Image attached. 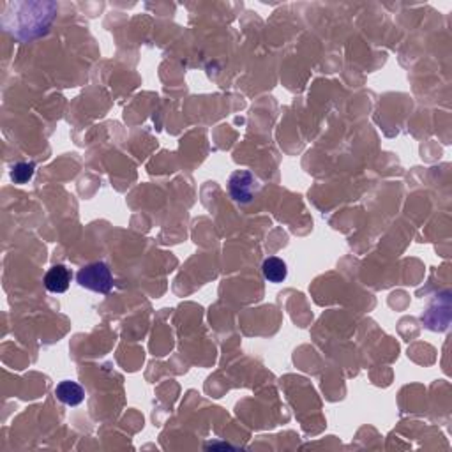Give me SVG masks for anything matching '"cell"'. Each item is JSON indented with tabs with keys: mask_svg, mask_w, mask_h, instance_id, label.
Instances as JSON below:
<instances>
[{
	"mask_svg": "<svg viewBox=\"0 0 452 452\" xmlns=\"http://www.w3.org/2000/svg\"><path fill=\"white\" fill-rule=\"evenodd\" d=\"M261 189V182L249 170H237L228 179V193L239 205H249Z\"/></svg>",
	"mask_w": 452,
	"mask_h": 452,
	"instance_id": "2",
	"label": "cell"
},
{
	"mask_svg": "<svg viewBox=\"0 0 452 452\" xmlns=\"http://www.w3.org/2000/svg\"><path fill=\"white\" fill-rule=\"evenodd\" d=\"M35 165L34 162H18L11 168V179L16 184H27L34 177Z\"/></svg>",
	"mask_w": 452,
	"mask_h": 452,
	"instance_id": "6",
	"label": "cell"
},
{
	"mask_svg": "<svg viewBox=\"0 0 452 452\" xmlns=\"http://www.w3.org/2000/svg\"><path fill=\"white\" fill-rule=\"evenodd\" d=\"M55 396L62 405L66 406H78L83 403L85 391L78 381L64 380L55 387Z\"/></svg>",
	"mask_w": 452,
	"mask_h": 452,
	"instance_id": "4",
	"label": "cell"
},
{
	"mask_svg": "<svg viewBox=\"0 0 452 452\" xmlns=\"http://www.w3.org/2000/svg\"><path fill=\"white\" fill-rule=\"evenodd\" d=\"M71 285V270L66 265H53L44 274V286L52 293L67 292Z\"/></svg>",
	"mask_w": 452,
	"mask_h": 452,
	"instance_id": "3",
	"label": "cell"
},
{
	"mask_svg": "<svg viewBox=\"0 0 452 452\" xmlns=\"http://www.w3.org/2000/svg\"><path fill=\"white\" fill-rule=\"evenodd\" d=\"M76 281L81 288L95 293H108L113 288V274L105 261H92L78 270Z\"/></svg>",
	"mask_w": 452,
	"mask_h": 452,
	"instance_id": "1",
	"label": "cell"
},
{
	"mask_svg": "<svg viewBox=\"0 0 452 452\" xmlns=\"http://www.w3.org/2000/svg\"><path fill=\"white\" fill-rule=\"evenodd\" d=\"M261 274L268 282H282L288 278V267L286 261L278 256H268L261 265Z\"/></svg>",
	"mask_w": 452,
	"mask_h": 452,
	"instance_id": "5",
	"label": "cell"
}]
</instances>
